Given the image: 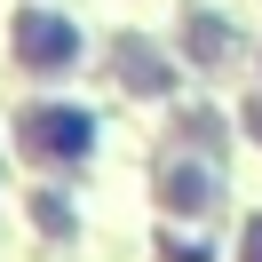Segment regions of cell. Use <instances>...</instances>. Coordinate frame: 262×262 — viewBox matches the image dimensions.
Here are the masks:
<instances>
[{
    "instance_id": "5",
    "label": "cell",
    "mask_w": 262,
    "mask_h": 262,
    "mask_svg": "<svg viewBox=\"0 0 262 262\" xmlns=\"http://www.w3.org/2000/svg\"><path fill=\"white\" fill-rule=\"evenodd\" d=\"M238 254H246V262H262V214L246 223V246H238Z\"/></svg>"
},
{
    "instance_id": "6",
    "label": "cell",
    "mask_w": 262,
    "mask_h": 262,
    "mask_svg": "<svg viewBox=\"0 0 262 262\" xmlns=\"http://www.w3.org/2000/svg\"><path fill=\"white\" fill-rule=\"evenodd\" d=\"M246 127H254V135H262V103H254V112H246Z\"/></svg>"
},
{
    "instance_id": "4",
    "label": "cell",
    "mask_w": 262,
    "mask_h": 262,
    "mask_svg": "<svg viewBox=\"0 0 262 262\" xmlns=\"http://www.w3.org/2000/svg\"><path fill=\"white\" fill-rule=\"evenodd\" d=\"M119 64H127V80L143 88V96H151V88H167V72H159V56H151L143 40H127V48H119Z\"/></svg>"
},
{
    "instance_id": "1",
    "label": "cell",
    "mask_w": 262,
    "mask_h": 262,
    "mask_svg": "<svg viewBox=\"0 0 262 262\" xmlns=\"http://www.w3.org/2000/svg\"><path fill=\"white\" fill-rule=\"evenodd\" d=\"M88 143H96V119H88V112H72V103H40V112H24V151H32L40 167L80 159Z\"/></svg>"
},
{
    "instance_id": "2",
    "label": "cell",
    "mask_w": 262,
    "mask_h": 262,
    "mask_svg": "<svg viewBox=\"0 0 262 262\" xmlns=\"http://www.w3.org/2000/svg\"><path fill=\"white\" fill-rule=\"evenodd\" d=\"M16 64H24V72H72V64H80V32H72V16L24 8V16H16Z\"/></svg>"
},
{
    "instance_id": "3",
    "label": "cell",
    "mask_w": 262,
    "mask_h": 262,
    "mask_svg": "<svg viewBox=\"0 0 262 262\" xmlns=\"http://www.w3.org/2000/svg\"><path fill=\"white\" fill-rule=\"evenodd\" d=\"M159 199L175 214H207L214 207V175H207V167H167V175H159Z\"/></svg>"
}]
</instances>
